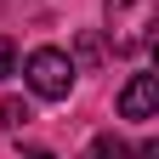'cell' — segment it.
I'll use <instances>...</instances> for the list:
<instances>
[{"instance_id": "cell-1", "label": "cell", "mask_w": 159, "mask_h": 159, "mask_svg": "<svg viewBox=\"0 0 159 159\" xmlns=\"http://www.w3.org/2000/svg\"><path fill=\"white\" fill-rule=\"evenodd\" d=\"M102 17H108V40H114V51H119V57H142L148 40H153L159 0H108Z\"/></svg>"}, {"instance_id": "cell-2", "label": "cell", "mask_w": 159, "mask_h": 159, "mask_svg": "<svg viewBox=\"0 0 159 159\" xmlns=\"http://www.w3.org/2000/svg\"><path fill=\"white\" fill-rule=\"evenodd\" d=\"M23 74H29L34 97H46V102H63V97L74 91V57H68V51H57V46H40V51H29Z\"/></svg>"}, {"instance_id": "cell-3", "label": "cell", "mask_w": 159, "mask_h": 159, "mask_svg": "<svg viewBox=\"0 0 159 159\" xmlns=\"http://www.w3.org/2000/svg\"><path fill=\"white\" fill-rule=\"evenodd\" d=\"M159 108V80L153 74H131V85L119 91V114L125 119H153Z\"/></svg>"}, {"instance_id": "cell-4", "label": "cell", "mask_w": 159, "mask_h": 159, "mask_svg": "<svg viewBox=\"0 0 159 159\" xmlns=\"http://www.w3.org/2000/svg\"><path fill=\"white\" fill-rule=\"evenodd\" d=\"M29 119H34L29 102H17V97H6V102H0V125H6V131H23Z\"/></svg>"}, {"instance_id": "cell-5", "label": "cell", "mask_w": 159, "mask_h": 159, "mask_svg": "<svg viewBox=\"0 0 159 159\" xmlns=\"http://www.w3.org/2000/svg\"><path fill=\"white\" fill-rule=\"evenodd\" d=\"M85 159H131V148L119 142V136H97V142H91V153H85Z\"/></svg>"}, {"instance_id": "cell-6", "label": "cell", "mask_w": 159, "mask_h": 159, "mask_svg": "<svg viewBox=\"0 0 159 159\" xmlns=\"http://www.w3.org/2000/svg\"><path fill=\"white\" fill-rule=\"evenodd\" d=\"M11 68H17V46H11V40H6V34H0V80H6Z\"/></svg>"}, {"instance_id": "cell-7", "label": "cell", "mask_w": 159, "mask_h": 159, "mask_svg": "<svg viewBox=\"0 0 159 159\" xmlns=\"http://www.w3.org/2000/svg\"><path fill=\"white\" fill-rule=\"evenodd\" d=\"M23 159H57V153H51V148H29Z\"/></svg>"}]
</instances>
